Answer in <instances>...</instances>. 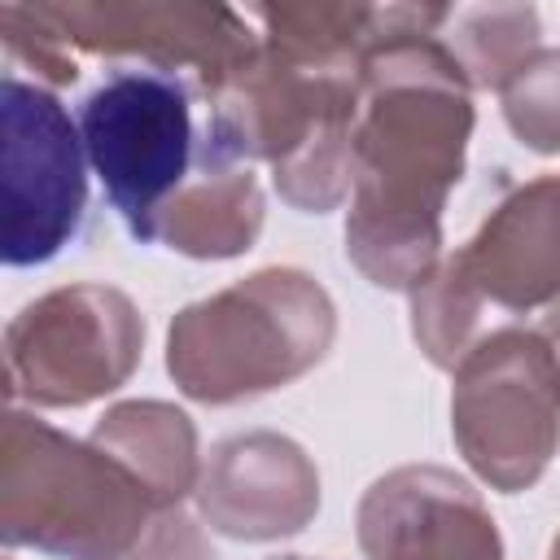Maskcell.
<instances>
[{
    "instance_id": "obj_1",
    "label": "cell",
    "mask_w": 560,
    "mask_h": 560,
    "mask_svg": "<svg viewBox=\"0 0 560 560\" xmlns=\"http://www.w3.org/2000/svg\"><path fill=\"white\" fill-rule=\"evenodd\" d=\"M354 131V214L350 254L376 284L424 280L438 249V210L459 179L472 127L468 79L455 52L424 35H389L363 52Z\"/></svg>"
},
{
    "instance_id": "obj_2",
    "label": "cell",
    "mask_w": 560,
    "mask_h": 560,
    "mask_svg": "<svg viewBox=\"0 0 560 560\" xmlns=\"http://www.w3.org/2000/svg\"><path fill=\"white\" fill-rule=\"evenodd\" d=\"M153 494L96 442H70L26 411L4 416L0 534L61 560H122L144 529Z\"/></svg>"
},
{
    "instance_id": "obj_3",
    "label": "cell",
    "mask_w": 560,
    "mask_h": 560,
    "mask_svg": "<svg viewBox=\"0 0 560 560\" xmlns=\"http://www.w3.org/2000/svg\"><path fill=\"white\" fill-rule=\"evenodd\" d=\"M332 337V306L298 271H262L171 324L166 368L206 402L271 389L311 368Z\"/></svg>"
},
{
    "instance_id": "obj_4",
    "label": "cell",
    "mask_w": 560,
    "mask_h": 560,
    "mask_svg": "<svg viewBox=\"0 0 560 560\" xmlns=\"http://www.w3.org/2000/svg\"><path fill=\"white\" fill-rule=\"evenodd\" d=\"M79 136L109 206L136 241H158V223L192 179V96L175 70H114L79 105Z\"/></svg>"
},
{
    "instance_id": "obj_5",
    "label": "cell",
    "mask_w": 560,
    "mask_h": 560,
    "mask_svg": "<svg viewBox=\"0 0 560 560\" xmlns=\"http://www.w3.org/2000/svg\"><path fill=\"white\" fill-rule=\"evenodd\" d=\"M560 420V359L538 332L503 328L464 350L455 381V438L464 455L503 490L529 486Z\"/></svg>"
},
{
    "instance_id": "obj_6",
    "label": "cell",
    "mask_w": 560,
    "mask_h": 560,
    "mask_svg": "<svg viewBox=\"0 0 560 560\" xmlns=\"http://www.w3.org/2000/svg\"><path fill=\"white\" fill-rule=\"evenodd\" d=\"M140 354V319L118 289L74 284L18 311L4 332L9 398L79 407L122 385Z\"/></svg>"
},
{
    "instance_id": "obj_7",
    "label": "cell",
    "mask_w": 560,
    "mask_h": 560,
    "mask_svg": "<svg viewBox=\"0 0 560 560\" xmlns=\"http://www.w3.org/2000/svg\"><path fill=\"white\" fill-rule=\"evenodd\" d=\"M4 131V262L35 267L61 254L83 223L88 171L61 101L13 70L0 83Z\"/></svg>"
},
{
    "instance_id": "obj_8",
    "label": "cell",
    "mask_w": 560,
    "mask_h": 560,
    "mask_svg": "<svg viewBox=\"0 0 560 560\" xmlns=\"http://www.w3.org/2000/svg\"><path fill=\"white\" fill-rule=\"evenodd\" d=\"M372 560H499V534L477 490L446 468H398L359 508Z\"/></svg>"
},
{
    "instance_id": "obj_9",
    "label": "cell",
    "mask_w": 560,
    "mask_h": 560,
    "mask_svg": "<svg viewBox=\"0 0 560 560\" xmlns=\"http://www.w3.org/2000/svg\"><path fill=\"white\" fill-rule=\"evenodd\" d=\"M52 35L70 48L144 52L158 70L197 61L206 88L236 70L254 44L228 9H166V4H35Z\"/></svg>"
},
{
    "instance_id": "obj_10",
    "label": "cell",
    "mask_w": 560,
    "mask_h": 560,
    "mask_svg": "<svg viewBox=\"0 0 560 560\" xmlns=\"http://www.w3.org/2000/svg\"><path fill=\"white\" fill-rule=\"evenodd\" d=\"M464 280L494 302L525 311L560 293V175L534 179L512 192L477 232V241L455 254Z\"/></svg>"
},
{
    "instance_id": "obj_11",
    "label": "cell",
    "mask_w": 560,
    "mask_h": 560,
    "mask_svg": "<svg viewBox=\"0 0 560 560\" xmlns=\"http://www.w3.org/2000/svg\"><path fill=\"white\" fill-rule=\"evenodd\" d=\"M241 499L206 512L219 521V529L241 538H271L298 529L315 508V477L302 459V451L284 438H236L219 446L214 472L206 477V490H245Z\"/></svg>"
},
{
    "instance_id": "obj_12",
    "label": "cell",
    "mask_w": 560,
    "mask_h": 560,
    "mask_svg": "<svg viewBox=\"0 0 560 560\" xmlns=\"http://www.w3.org/2000/svg\"><path fill=\"white\" fill-rule=\"evenodd\" d=\"M258 219H262V201L254 175L232 171L228 158H214L201 144V171L166 206L158 223V241H171V249L197 258H228L254 241Z\"/></svg>"
},
{
    "instance_id": "obj_13",
    "label": "cell",
    "mask_w": 560,
    "mask_h": 560,
    "mask_svg": "<svg viewBox=\"0 0 560 560\" xmlns=\"http://www.w3.org/2000/svg\"><path fill=\"white\" fill-rule=\"evenodd\" d=\"M92 442L109 451L122 468H131L158 508H171L192 486V424L175 407L122 402L96 424Z\"/></svg>"
},
{
    "instance_id": "obj_14",
    "label": "cell",
    "mask_w": 560,
    "mask_h": 560,
    "mask_svg": "<svg viewBox=\"0 0 560 560\" xmlns=\"http://www.w3.org/2000/svg\"><path fill=\"white\" fill-rule=\"evenodd\" d=\"M503 101L516 136H525L542 153L560 149V52H542L525 61L503 83Z\"/></svg>"
},
{
    "instance_id": "obj_15",
    "label": "cell",
    "mask_w": 560,
    "mask_h": 560,
    "mask_svg": "<svg viewBox=\"0 0 560 560\" xmlns=\"http://www.w3.org/2000/svg\"><path fill=\"white\" fill-rule=\"evenodd\" d=\"M547 332L556 337V346H551V350H556V359H560V311H556V315L547 319Z\"/></svg>"
},
{
    "instance_id": "obj_16",
    "label": "cell",
    "mask_w": 560,
    "mask_h": 560,
    "mask_svg": "<svg viewBox=\"0 0 560 560\" xmlns=\"http://www.w3.org/2000/svg\"><path fill=\"white\" fill-rule=\"evenodd\" d=\"M556 560H560V538H556Z\"/></svg>"
},
{
    "instance_id": "obj_17",
    "label": "cell",
    "mask_w": 560,
    "mask_h": 560,
    "mask_svg": "<svg viewBox=\"0 0 560 560\" xmlns=\"http://www.w3.org/2000/svg\"><path fill=\"white\" fill-rule=\"evenodd\" d=\"M280 560H302V556H280Z\"/></svg>"
}]
</instances>
